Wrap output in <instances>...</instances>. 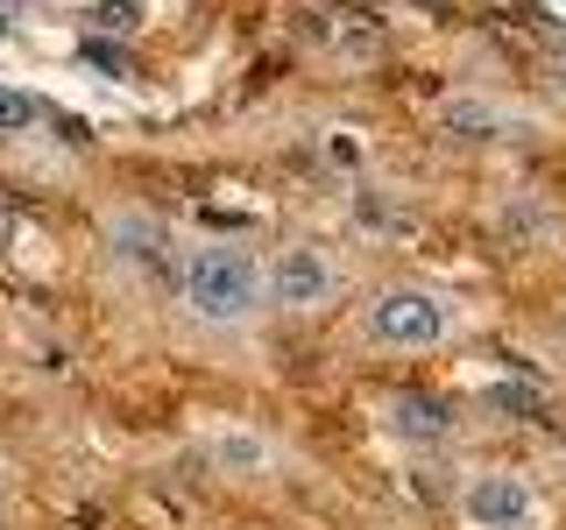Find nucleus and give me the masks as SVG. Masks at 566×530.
Segmentation results:
<instances>
[{"mask_svg":"<svg viewBox=\"0 0 566 530\" xmlns=\"http://www.w3.org/2000/svg\"><path fill=\"white\" fill-rule=\"evenodd\" d=\"M482 403L503 411V417H517V424H553V396H545L538 382H489Z\"/></svg>","mask_w":566,"mask_h":530,"instance_id":"nucleus-7","label":"nucleus"},{"mask_svg":"<svg viewBox=\"0 0 566 530\" xmlns=\"http://www.w3.org/2000/svg\"><path fill=\"white\" fill-rule=\"evenodd\" d=\"M382 424H389V438H403V446H447L460 432V411L447 396H432V389H397V396L382 403Z\"/></svg>","mask_w":566,"mask_h":530,"instance_id":"nucleus-5","label":"nucleus"},{"mask_svg":"<svg viewBox=\"0 0 566 530\" xmlns=\"http://www.w3.org/2000/svg\"><path fill=\"white\" fill-rule=\"evenodd\" d=\"M447 332H453V305L432 297V290H418V283H389V290H376L361 305V340L368 347L418 353V347H439Z\"/></svg>","mask_w":566,"mask_h":530,"instance_id":"nucleus-2","label":"nucleus"},{"mask_svg":"<svg viewBox=\"0 0 566 530\" xmlns=\"http://www.w3.org/2000/svg\"><path fill=\"white\" fill-rule=\"evenodd\" d=\"M220 459H234V467H262V446H248V438H220Z\"/></svg>","mask_w":566,"mask_h":530,"instance_id":"nucleus-11","label":"nucleus"},{"mask_svg":"<svg viewBox=\"0 0 566 530\" xmlns=\"http://www.w3.org/2000/svg\"><path fill=\"white\" fill-rule=\"evenodd\" d=\"M177 290H185V311L199 318V326H248V318L262 311V262L248 255V247L206 241V247L185 255Z\"/></svg>","mask_w":566,"mask_h":530,"instance_id":"nucleus-1","label":"nucleus"},{"mask_svg":"<svg viewBox=\"0 0 566 530\" xmlns=\"http://www.w3.org/2000/svg\"><path fill=\"white\" fill-rule=\"evenodd\" d=\"M106 241H114V255L135 262V269H156V262H164V247H170L156 220H114V226H106Z\"/></svg>","mask_w":566,"mask_h":530,"instance_id":"nucleus-8","label":"nucleus"},{"mask_svg":"<svg viewBox=\"0 0 566 530\" xmlns=\"http://www.w3.org/2000/svg\"><path fill=\"white\" fill-rule=\"evenodd\" d=\"M460 509H468L474 530H524L531 509H538V495H531V481L517 467H489L460 488Z\"/></svg>","mask_w":566,"mask_h":530,"instance_id":"nucleus-4","label":"nucleus"},{"mask_svg":"<svg viewBox=\"0 0 566 530\" xmlns=\"http://www.w3.org/2000/svg\"><path fill=\"white\" fill-rule=\"evenodd\" d=\"M14 8H22V0H0V22H8V14H14Z\"/></svg>","mask_w":566,"mask_h":530,"instance_id":"nucleus-12","label":"nucleus"},{"mask_svg":"<svg viewBox=\"0 0 566 530\" xmlns=\"http://www.w3.org/2000/svg\"><path fill=\"white\" fill-rule=\"evenodd\" d=\"M447 135L453 141H503L510 128H517V120L503 114V106H489V99H447Z\"/></svg>","mask_w":566,"mask_h":530,"instance_id":"nucleus-6","label":"nucleus"},{"mask_svg":"<svg viewBox=\"0 0 566 530\" xmlns=\"http://www.w3.org/2000/svg\"><path fill=\"white\" fill-rule=\"evenodd\" d=\"M135 22H142L135 0H99V8H93V29H106V35H128Z\"/></svg>","mask_w":566,"mask_h":530,"instance_id":"nucleus-10","label":"nucleus"},{"mask_svg":"<svg viewBox=\"0 0 566 530\" xmlns=\"http://www.w3.org/2000/svg\"><path fill=\"white\" fill-rule=\"evenodd\" d=\"M333 297H340V262L312 241L276 247V262L262 269V305L276 311H326Z\"/></svg>","mask_w":566,"mask_h":530,"instance_id":"nucleus-3","label":"nucleus"},{"mask_svg":"<svg viewBox=\"0 0 566 530\" xmlns=\"http://www.w3.org/2000/svg\"><path fill=\"white\" fill-rule=\"evenodd\" d=\"M35 114H43V106H35L29 93H14V85L0 78V135H22V128H35Z\"/></svg>","mask_w":566,"mask_h":530,"instance_id":"nucleus-9","label":"nucleus"}]
</instances>
